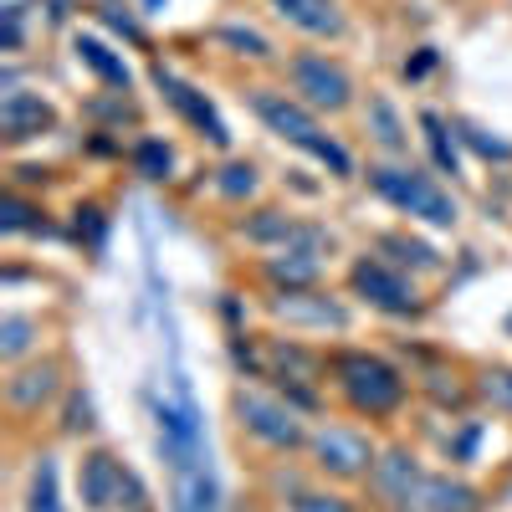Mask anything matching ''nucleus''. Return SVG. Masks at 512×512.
Returning <instances> with one entry per match:
<instances>
[{"label": "nucleus", "mask_w": 512, "mask_h": 512, "mask_svg": "<svg viewBox=\"0 0 512 512\" xmlns=\"http://www.w3.org/2000/svg\"><path fill=\"white\" fill-rule=\"evenodd\" d=\"M251 108H256V118H262L267 128H272V134H282L287 144H297V149H308L313 159H323L328 169H333V175H349V154L344 149H338L328 134H323V128L313 123V113L303 108V103H292L287 93H267V88H256L251 93Z\"/></svg>", "instance_id": "obj_1"}, {"label": "nucleus", "mask_w": 512, "mask_h": 512, "mask_svg": "<svg viewBox=\"0 0 512 512\" xmlns=\"http://www.w3.org/2000/svg\"><path fill=\"white\" fill-rule=\"evenodd\" d=\"M369 180H374V190H379L384 200L400 205V210H410V216L431 221V226H456V200H451L431 175H420V169L379 164V169H369Z\"/></svg>", "instance_id": "obj_2"}, {"label": "nucleus", "mask_w": 512, "mask_h": 512, "mask_svg": "<svg viewBox=\"0 0 512 512\" xmlns=\"http://www.w3.org/2000/svg\"><path fill=\"white\" fill-rule=\"evenodd\" d=\"M333 369H338V384H344V395H349L359 410H369V415L395 410L400 395H405V379H400L390 364H384V359H374V354H344Z\"/></svg>", "instance_id": "obj_3"}, {"label": "nucleus", "mask_w": 512, "mask_h": 512, "mask_svg": "<svg viewBox=\"0 0 512 512\" xmlns=\"http://www.w3.org/2000/svg\"><path fill=\"white\" fill-rule=\"evenodd\" d=\"M236 415H241V425H246L256 441H267V446H277V451L303 446V420H297L282 400H272V395L236 390Z\"/></svg>", "instance_id": "obj_4"}, {"label": "nucleus", "mask_w": 512, "mask_h": 512, "mask_svg": "<svg viewBox=\"0 0 512 512\" xmlns=\"http://www.w3.org/2000/svg\"><path fill=\"white\" fill-rule=\"evenodd\" d=\"M287 72H292V88L303 93L313 108H328V113L349 108L354 82H349V72L338 67V62H328V57H318V52H303V57H292Z\"/></svg>", "instance_id": "obj_5"}, {"label": "nucleus", "mask_w": 512, "mask_h": 512, "mask_svg": "<svg viewBox=\"0 0 512 512\" xmlns=\"http://www.w3.org/2000/svg\"><path fill=\"white\" fill-rule=\"evenodd\" d=\"M313 456H318L323 472H333V477H359V472H369V466H374V446L359 431H344V425L318 431L313 436Z\"/></svg>", "instance_id": "obj_6"}, {"label": "nucleus", "mask_w": 512, "mask_h": 512, "mask_svg": "<svg viewBox=\"0 0 512 512\" xmlns=\"http://www.w3.org/2000/svg\"><path fill=\"white\" fill-rule=\"evenodd\" d=\"M354 287L369 297L374 308H384V313H415V308H420L415 287H410L400 272H390L384 262H359V267H354Z\"/></svg>", "instance_id": "obj_7"}, {"label": "nucleus", "mask_w": 512, "mask_h": 512, "mask_svg": "<svg viewBox=\"0 0 512 512\" xmlns=\"http://www.w3.org/2000/svg\"><path fill=\"white\" fill-rule=\"evenodd\" d=\"M123 482H128V466H118L108 451H88V456H82L77 487H82V502H88L93 512H113L118 497H123Z\"/></svg>", "instance_id": "obj_8"}, {"label": "nucleus", "mask_w": 512, "mask_h": 512, "mask_svg": "<svg viewBox=\"0 0 512 512\" xmlns=\"http://www.w3.org/2000/svg\"><path fill=\"white\" fill-rule=\"evenodd\" d=\"M420 477H425V472L415 466L410 451H384V456L374 461V492L390 502V507H400V512H410V497H415Z\"/></svg>", "instance_id": "obj_9"}, {"label": "nucleus", "mask_w": 512, "mask_h": 512, "mask_svg": "<svg viewBox=\"0 0 512 512\" xmlns=\"http://www.w3.org/2000/svg\"><path fill=\"white\" fill-rule=\"evenodd\" d=\"M410 512H482V497L466 487V482L425 472L420 487H415V497H410Z\"/></svg>", "instance_id": "obj_10"}, {"label": "nucleus", "mask_w": 512, "mask_h": 512, "mask_svg": "<svg viewBox=\"0 0 512 512\" xmlns=\"http://www.w3.org/2000/svg\"><path fill=\"white\" fill-rule=\"evenodd\" d=\"M154 77H159L164 98L175 103V108H180V113H185V118H190L195 128H205V139H210V144H226V139H231V134H226V123L216 118V108H210V103H205V98H200L195 88H185V82H180V77H169L164 67H159Z\"/></svg>", "instance_id": "obj_11"}, {"label": "nucleus", "mask_w": 512, "mask_h": 512, "mask_svg": "<svg viewBox=\"0 0 512 512\" xmlns=\"http://www.w3.org/2000/svg\"><path fill=\"white\" fill-rule=\"evenodd\" d=\"M52 103H41L36 93H6L0 103V128H6V139H36L41 128H52Z\"/></svg>", "instance_id": "obj_12"}, {"label": "nucleus", "mask_w": 512, "mask_h": 512, "mask_svg": "<svg viewBox=\"0 0 512 512\" xmlns=\"http://www.w3.org/2000/svg\"><path fill=\"white\" fill-rule=\"evenodd\" d=\"M272 313L287 318V323H318V328H344L349 323V313L338 308V303H328V297H297V292L277 297Z\"/></svg>", "instance_id": "obj_13"}, {"label": "nucleus", "mask_w": 512, "mask_h": 512, "mask_svg": "<svg viewBox=\"0 0 512 512\" xmlns=\"http://www.w3.org/2000/svg\"><path fill=\"white\" fill-rule=\"evenodd\" d=\"M277 16L292 21V26H303L313 36H338L344 31V21H338V11L328 6V0H272Z\"/></svg>", "instance_id": "obj_14"}, {"label": "nucleus", "mask_w": 512, "mask_h": 512, "mask_svg": "<svg viewBox=\"0 0 512 512\" xmlns=\"http://www.w3.org/2000/svg\"><path fill=\"white\" fill-rule=\"evenodd\" d=\"M52 390H57V364L26 369V374H16V379L6 384V395H11V405H16V410H36V405L47 400Z\"/></svg>", "instance_id": "obj_15"}, {"label": "nucleus", "mask_w": 512, "mask_h": 512, "mask_svg": "<svg viewBox=\"0 0 512 512\" xmlns=\"http://www.w3.org/2000/svg\"><path fill=\"white\" fill-rule=\"evenodd\" d=\"M272 282H287V287H308L318 277V246H292L282 256H272Z\"/></svg>", "instance_id": "obj_16"}, {"label": "nucleus", "mask_w": 512, "mask_h": 512, "mask_svg": "<svg viewBox=\"0 0 512 512\" xmlns=\"http://www.w3.org/2000/svg\"><path fill=\"white\" fill-rule=\"evenodd\" d=\"M77 57L88 62V67H93L103 82H113V88H128V82H134L128 62H123V57H113V52L103 47V41H98V36H77Z\"/></svg>", "instance_id": "obj_17"}, {"label": "nucleus", "mask_w": 512, "mask_h": 512, "mask_svg": "<svg viewBox=\"0 0 512 512\" xmlns=\"http://www.w3.org/2000/svg\"><path fill=\"white\" fill-rule=\"evenodd\" d=\"M26 512H62V502H57V461L52 456H41V466H36Z\"/></svg>", "instance_id": "obj_18"}, {"label": "nucleus", "mask_w": 512, "mask_h": 512, "mask_svg": "<svg viewBox=\"0 0 512 512\" xmlns=\"http://www.w3.org/2000/svg\"><path fill=\"white\" fill-rule=\"evenodd\" d=\"M369 128H374V139H379L384 149H405V128H400L395 108L384 103V98H374V103H369Z\"/></svg>", "instance_id": "obj_19"}, {"label": "nucleus", "mask_w": 512, "mask_h": 512, "mask_svg": "<svg viewBox=\"0 0 512 512\" xmlns=\"http://www.w3.org/2000/svg\"><path fill=\"white\" fill-rule=\"evenodd\" d=\"M420 128H425V139H431L436 164L446 169V175H456V144H451V134H446V123H441L436 113H420Z\"/></svg>", "instance_id": "obj_20"}, {"label": "nucleus", "mask_w": 512, "mask_h": 512, "mask_svg": "<svg viewBox=\"0 0 512 512\" xmlns=\"http://www.w3.org/2000/svg\"><path fill=\"white\" fill-rule=\"evenodd\" d=\"M134 164H139V175H144V180H164L169 169H175V154H169L159 139H144L139 154H134Z\"/></svg>", "instance_id": "obj_21"}, {"label": "nucleus", "mask_w": 512, "mask_h": 512, "mask_svg": "<svg viewBox=\"0 0 512 512\" xmlns=\"http://www.w3.org/2000/svg\"><path fill=\"white\" fill-rule=\"evenodd\" d=\"M26 344H31V318L11 313L6 323H0V354H6V359H21Z\"/></svg>", "instance_id": "obj_22"}, {"label": "nucleus", "mask_w": 512, "mask_h": 512, "mask_svg": "<svg viewBox=\"0 0 512 512\" xmlns=\"http://www.w3.org/2000/svg\"><path fill=\"white\" fill-rule=\"evenodd\" d=\"M221 41H226V47H236V52H246V57H272V47H267V36H262V31L221 26Z\"/></svg>", "instance_id": "obj_23"}, {"label": "nucleus", "mask_w": 512, "mask_h": 512, "mask_svg": "<svg viewBox=\"0 0 512 512\" xmlns=\"http://www.w3.org/2000/svg\"><path fill=\"white\" fill-rule=\"evenodd\" d=\"M461 139L472 144L477 154H487V159H512V144H502V139H492L487 128H477V123H461Z\"/></svg>", "instance_id": "obj_24"}, {"label": "nucleus", "mask_w": 512, "mask_h": 512, "mask_svg": "<svg viewBox=\"0 0 512 512\" xmlns=\"http://www.w3.org/2000/svg\"><path fill=\"white\" fill-rule=\"evenodd\" d=\"M0 226H6V231H47V221H31V210L16 195L0 200Z\"/></svg>", "instance_id": "obj_25"}, {"label": "nucleus", "mask_w": 512, "mask_h": 512, "mask_svg": "<svg viewBox=\"0 0 512 512\" xmlns=\"http://www.w3.org/2000/svg\"><path fill=\"white\" fill-rule=\"evenodd\" d=\"M251 190H256V169H251V164H226V169H221V195L241 200V195H251Z\"/></svg>", "instance_id": "obj_26"}, {"label": "nucleus", "mask_w": 512, "mask_h": 512, "mask_svg": "<svg viewBox=\"0 0 512 512\" xmlns=\"http://www.w3.org/2000/svg\"><path fill=\"white\" fill-rule=\"evenodd\" d=\"M482 395H487L497 410L512 415V369H492V374H482Z\"/></svg>", "instance_id": "obj_27"}, {"label": "nucleus", "mask_w": 512, "mask_h": 512, "mask_svg": "<svg viewBox=\"0 0 512 512\" xmlns=\"http://www.w3.org/2000/svg\"><path fill=\"white\" fill-rule=\"evenodd\" d=\"M292 512H354L344 497H323V492H303L292 502Z\"/></svg>", "instance_id": "obj_28"}, {"label": "nucleus", "mask_w": 512, "mask_h": 512, "mask_svg": "<svg viewBox=\"0 0 512 512\" xmlns=\"http://www.w3.org/2000/svg\"><path fill=\"white\" fill-rule=\"evenodd\" d=\"M384 246H395V251H405V262H415V267H436V251L431 246H420V241H384Z\"/></svg>", "instance_id": "obj_29"}, {"label": "nucleus", "mask_w": 512, "mask_h": 512, "mask_svg": "<svg viewBox=\"0 0 512 512\" xmlns=\"http://www.w3.org/2000/svg\"><path fill=\"white\" fill-rule=\"evenodd\" d=\"M93 425V400L88 395H72V405H67V431H88Z\"/></svg>", "instance_id": "obj_30"}, {"label": "nucleus", "mask_w": 512, "mask_h": 512, "mask_svg": "<svg viewBox=\"0 0 512 512\" xmlns=\"http://www.w3.org/2000/svg\"><path fill=\"white\" fill-rule=\"evenodd\" d=\"M472 446H477V425H466V436L456 441V461H466V456H472Z\"/></svg>", "instance_id": "obj_31"}, {"label": "nucleus", "mask_w": 512, "mask_h": 512, "mask_svg": "<svg viewBox=\"0 0 512 512\" xmlns=\"http://www.w3.org/2000/svg\"><path fill=\"white\" fill-rule=\"evenodd\" d=\"M108 26H118L123 36H139V26H134V21H128V16H118V11H108Z\"/></svg>", "instance_id": "obj_32"}, {"label": "nucleus", "mask_w": 512, "mask_h": 512, "mask_svg": "<svg viewBox=\"0 0 512 512\" xmlns=\"http://www.w3.org/2000/svg\"><path fill=\"white\" fill-rule=\"evenodd\" d=\"M144 6H149V11H159V6H164V0H144Z\"/></svg>", "instance_id": "obj_33"}, {"label": "nucleus", "mask_w": 512, "mask_h": 512, "mask_svg": "<svg viewBox=\"0 0 512 512\" xmlns=\"http://www.w3.org/2000/svg\"><path fill=\"white\" fill-rule=\"evenodd\" d=\"M507 333H512V313H507Z\"/></svg>", "instance_id": "obj_34"}]
</instances>
